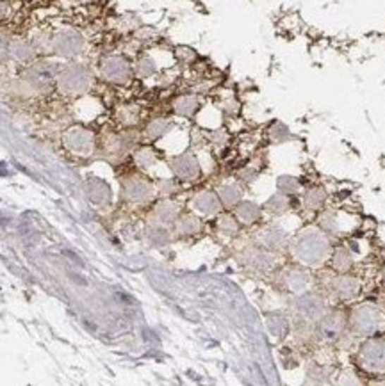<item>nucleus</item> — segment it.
<instances>
[{
    "mask_svg": "<svg viewBox=\"0 0 385 386\" xmlns=\"http://www.w3.org/2000/svg\"><path fill=\"white\" fill-rule=\"evenodd\" d=\"M276 185H279V191L282 192V194H287V196L298 194V191H300V182L296 180L295 177H287V175L280 177L279 182H276Z\"/></svg>",
    "mask_w": 385,
    "mask_h": 386,
    "instance_id": "obj_22",
    "label": "nucleus"
},
{
    "mask_svg": "<svg viewBox=\"0 0 385 386\" xmlns=\"http://www.w3.org/2000/svg\"><path fill=\"white\" fill-rule=\"evenodd\" d=\"M198 107H200V100H198L197 94H181V96L175 98L173 104H171L173 113L182 118L195 116Z\"/></svg>",
    "mask_w": 385,
    "mask_h": 386,
    "instance_id": "obj_12",
    "label": "nucleus"
},
{
    "mask_svg": "<svg viewBox=\"0 0 385 386\" xmlns=\"http://www.w3.org/2000/svg\"><path fill=\"white\" fill-rule=\"evenodd\" d=\"M286 285L287 289L291 290L293 294H296V296H298V294L307 292V289H309L310 285L309 273H307L300 263L298 266L291 267V269L287 270L286 274Z\"/></svg>",
    "mask_w": 385,
    "mask_h": 386,
    "instance_id": "obj_11",
    "label": "nucleus"
},
{
    "mask_svg": "<svg viewBox=\"0 0 385 386\" xmlns=\"http://www.w3.org/2000/svg\"><path fill=\"white\" fill-rule=\"evenodd\" d=\"M325 203H326V191L323 187H319V185H314V187L307 189V192L303 194V206H305L307 210L316 212V210L323 208Z\"/></svg>",
    "mask_w": 385,
    "mask_h": 386,
    "instance_id": "obj_14",
    "label": "nucleus"
},
{
    "mask_svg": "<svg viewBox=\"0 0 385 386\" xmlns=\"http://www.w3.org/2000/svg\"><path fill=\"white\" fill-rule=\"evenodd\" d=\"M157 212H159V216H161V219H163L164 223L173 221L175 216H177V208H175V205H171V203H168V201H164L163 205L159 206Z\"/></svg>",
    "mask_w": 385,
    "mask_h": 386,
    "instance_id": "obj_26",
    "label": "nucleus"
},
{
    "mask_svg": "<svg viewBox=\"0 0 385 386\" xmlns=\"http://www.w3.org/2000/svg\"><path fill=\"white\" fill-rule=\"evenodd\" d=\"M266 210L271 212L273 216H282L289 210V196L282 194V192H276L266 203Z\"/></svg>",
    "mask_w": 385,
    "mask_h": 386,
    "instance_id": "obj_18",
    "label": "nucleus"
},
{
    "mask_svg": "<svg viewBox=\"0 0 385 386\" xmlns=\"http://www.w3.org/2000/svg\"><path fill=\"white\" fill-rule=\"evenodd\" d=\"M100 73L107 82L125 86L133 80L134 66L123 56H109L100 64Z\"/></svg>",
    "mask_w": 385,
    "mask_h": 386,
    "instance_id": "obj_6",
    "label": "nucleus"
},
{
    "mask_svg": "<svg viewBox=\"0 0 385 386\" xmlns=\"http://www.w3.org/2000/svg\"><path fill=\"white\" fill-rule=\"evenodd\" d=\"M155 73H157V64L150 56L145 54V56L138 57L136 64H134V75H138L140 79H150Z\"/></svg>",
    "mask_w": 385,
    "mask_h": 386,
    "instance_id": "obj_15",
    "label": "nucleus"
},
{
    "mask_svg": "<svg viewBox=\"0 0 385 386\" xmlns=\"http://www.w3.org/2000/svg\"><path fill=\"white\" fill-rule=\"evenodd\" d=\"M343 378H357V374H353V372H344ZM339 382H344V385H359V379H341Z\"/></svg>",
    "mask_w": 385,
    "mask_h": 386,
    "instance_id": "obj_28",
    "label": "nucleus"
},
{
    "mask_svg": "<svg viewBox=\"0 0 385 386\" xmlns=\"http://www.w3.org/2000/svg\"><path fill=\"white\" fill-rule=\"evenodd\" d=\"M269 137H271V141H275V143H283V141H287V139L291 137V132H289V128H287L282 121H275V123L269 127Z\"/></svg>",
    "mask_w": 385,
    "mask_h": 386,
    "instance_id": "obj_23",
    "label": "nucleus"
},
{
    "mask_svg": "<svg viewBox=\"0 0 385 386\" xmlns=\"http://www.w3.org/2000/svg\"><path fill=\"white\" fill-rule=\"evenodd\" d=\"M330 294L337 297L339 301H353L360 296V290H362V285H360V280L357 276L350 273L344 274H334L332 280L326 285Z\"/></svg>",
    "mask_w": 385,
    "mask_h": 386,
    "instance_id": "obj_8",
    "label": "nucleus"
},
{
    "mask_svg": "<svg viewBox=\"0 0 385 386\" xmlns=\"http://www.w3.org/2000/svg\"><path fill=\"white\" fill-rule=\"evenodd\" d=\"M175 57H177L178 63L191 64L197 61V52H195L191 46H177V49H175Z\"/></svg>",
    "mask_w": 385,
    "mask_h": 386,
    "instance_id": "obj_25",
    "label": "nucleus"
},
{
    "mask_svg": "<svg viewBox=\"0 0 385 386\" xmlns=\"http://www.w3.org/2000/svg\"><path fill=\"white\" fill-rule=\"evenodd\" d=\"M84 49V38L75 30H64L54 36L52 39V50L63 57H73L77 54L82 52Z\"/></svg>",
    "mask_w": 385,
    "mask_h": 386,
    "instance_id": "obj_9",
    "label": "nucleus"
},
{
    "mask_svg": "<svg viewBox=\"0 0 385 386\" xmlns=\"http://www.w3.org/2000/svg\"><path fill=\"white\" fill-rule=\"evenodd\" d=\"M195 205H197V208L200 210V212H204V214H214V212H218L219 210V199L214 192L205 191L197 196Z\"/></svg>",
    "mask_w": 385,
    "mask_h": 386,
    "instance_id": "obj_16",
    "label": "nucleus"
},
{
    "mask_svg": "<svg viewBox=\"0 0 385 386\" xmlns=\"http://www.w3.org/2000/svg\"><path fill=\"white\" fill-rule=\"evenodd\" d=\"M380 278H381V282L385 283V263L381 266V269H380Z\"/></svg>",
    "mask_w": 385,
    "mask_h": 386,
    "instance_id": "obj_29",
    "label": "nucleus"
},
{
    "mask_svg": "<svg viewBox=\"0 0 385 386\" xmlns=\"http://www.w3.org/2000/svg\"><path fill=\"white\" fill-rule=\"evenodd\" d=\"M91 84V73L86 66L80 64H72L66 70L59 73L57 79V86L63 93L68 94H80L90 87Z\"/></svg>",
    "mask_w": 385,
    "mask_h": 386,
    "instance_id": "obj_5",
    "label": "nucleus"
},
{
    "mask_svg": "<svg viewBox=\"0 0 385 386\" xmlns=\"http://www.w3.org/2000/svg\"><path fill=\"white\" fill-rule=\"evenodd\" d=\"M385 324V317L378 304L371 301L355 304L348 313V331L353 337H373L381 331Z\"/></svg>",
    "mask_w": 385,
    "mask_h": 386,
    "instance_id": "obj_2",
    "label": "nucleus"
},
{
    "mask_svg": "<svg viewBox=\"0 0 385 386\" xmlns=\"http://www.w3.org/2000/svg\"><path fill=\"white\" fill-rule=\"evenodd\" d=\"M171 127H173V123H171V120H168V118H155V120H152L150 123L147 125V135L150 139L163 137L166 132H170Z\"/></svg>",
    "mask_w": 385,
    "mask_h": 386,
    "instance_id": "obj_19",
    "label": "nucleus"
},
{
    "mask_svg": "<svg viewBox=\"0 0 385 386\" xmlns=\"http://www.w3.org/2000/svg\"><path fill=\"white\" fill-rule=\"evenodd\" d=\"M264 244L266 248L271 249V251H280V249L287 248V235L279 228H269L264 233Z\"/></svg>",
    "mask_w": 385,
    "mask_h": 386,
    "instance_id": "obj_17",
    "label": "nucleus"
},
{
    "mask_svg": "<svg viewBox=\"0 0 385 386\" xmlns=\"http://www.w3.org/2000/svg\"><path fill=\"white\" fill-rule=\"evenodd\" d=\"M332 249V237L316 226L300 232L291 244V253L296 263L307 267H316L329 262Z\"/></svg>",
    "mask_w": 385,
    "mask_h": 386,
    "instance_id": "obj_1",
    "label": "nucleus"
},
{
    "mask_svg": "<svg viewBox=\"0 0 385 386\" xmlns=\"http://www.w3.org/2000/svg\"><path fill=\"white\" fill-rule=\"evenodd\" d=\"M178 226H181V232L182 233H188V232H191L192 228H195V230L198 228V219H195V218H184V219H181Z\"/></svg>",
    "mask_w": 385,
    "mask_h": 386,
    "instance_id": "obj_27",
    "label": "nucleus"
},
{
    "mask_svg": "<svg viewBox=\"0 0 385 386\" xmlns=\"http://www.w3.org/2000/svg\"><path fill=\"white\" fill-rule=\"evenodd\" d=\"M219 196H221L225 205L232 206L236 205V203H239V199H241V191H239L236 185H225V187L221 189V192H219Z\"/></svg>",
    "mask_w": 385,
    "mask_h": 386,
    "instance_id": "obj_24",
    "label": "nucleus"
},
{
    "mask_svg": "<svg viewBox=\"0 0 385 386\" xmlns=\"http://www.w3.org/2000/svg\"><path fill=\"white\" fill-rule=\"evenodd\" d=\"M9 52L13 54V57H15L16 61H22V63H30L36 56L35 46H30L29 43L25 42H15L9 46Z\"/></svg>",
    "mask_w": 385,
    "mask_h": 386,
    "instance_id": "obj_20",
    "label": "nucleus"
},
{
    "mask_svg": "<svg viewBox=\"0 0 385 386\" xmlns=\"http://www.w3.org/2000/svg\"><path fill=\"white\" fill-rule=\"evenodd\" d=\"M171 169H173L175 175L181 178L197 177L198 171H200V168H198V162L195 161L192 157H188V155L171 161Z\"/></svg>",
    "mask_w": 385,
    "mask_h": 386,
    "instance_id": "obj_13",
    "label": "nucleus"
},
{
    "mask_svg": "<svg viewBox=\"0 0 385 386\" xmlns=\"http://www.w3.org/2000/svg\"><path fill=\"white\" fill-rule=\"evenodd\" d=\"M314 326H316L314 331L319 340L326 342V344H336V342L343 340L344 333L348 331V313H344L343 310L326 311Z\"/></svg>",
    "mask_w": 385,
    "mask_h": 386,
    "instance_id": "obj_4",
    "label": "nucleus"
},
{
    "mask_svg": "<svg viewBox=\"0 0 385 386\" xmlns=\"http://www.w3.org/2000/svg\"><path fill=\"white\" fill-rule=\"evenodd\" d=\"M238 218L241 219L245 225H253L261 219V208L255 203H241L238 208Z\"/></svg>",
    "mask_w": 385,
    "mask_h": 386,
    "instance_id": "obj_21",
    "label": "nucleus"
},
{
    "mask_svg": "<svg viewBox=\"0 0 385 386\" xmlns=\"http://www.w3.org/2000/svg\"><path fill=\"white\" fill-rule=\"evenodd\" d=\"M326 311L329 310L325 306V301L317 294L303 292L298 294V297H296V313H298V319L302 323L316 324Z\"/></svg>",
    "mask_w": 385,
    "mask_h": 386,
    "instance_id": "obj_7",
    "label": "nucleus"
},
{
    "mask_svg": "<svg viewBox=\"0 0 385 386\" xmlns=\"http://www.w3.org/2000/svg\"><path fill=\"white\" fill-rule=\"evenodd\" d=\"M357 365L367 374L385 375V337H367L359 345Z\"/></svg>",
    "mask_w": 385,
    "mask_h": 386,
    "instance_id": "obj_3",
    "label": "nucleus"
},
{
    "mask_svg": "<svg viewBox=\"0 0 385 386\" xmlns=\"http://www.w3.org/2000/svg\"><path fill=\"white\" fill-rule=\"evenodd\" d=\"M329 266L334 273L344 274L353 269V253L348 246H337L329 256Z\"/></svg>",
    "mask_w": 385,
    "mask_h": 386,
    "instance_id": "obj_10",
    "label": "nucleus"
}]
</instances>
